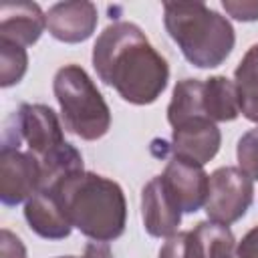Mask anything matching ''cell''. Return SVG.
Here are the masks:
<instances>
[{"label":"cell","instance_id":"3957f363","mask_svg":"<svg viewBox=\"0 0 258 258\" xmlns=\"http://www.w3.org/2000/svg\"><path fill=\"white\" fill-rule=\"evenodd\" d=\"M163 24L185 60L198 69L220 67L236 44L230 20L204 2H165Z\"/></svg>","mask_w":258,"mask_h":258},{"label":"cell","instance_id":"6da1fadb","mask_svg":"<svg viewBox=\"0 0 258 258\" xmlns=\"http://www.w3.org/2000/svg\"><path fill=\"white\" fill-rule=\"evenodd\" d=\"M91 58L97 77L131 105L155 103L169 81L167 60L133 22L117 20L103 28Z\"/></svg>","mask_w":258,"mask_h":258},{"label":"cell","instance_id":"cb8c5ba5","mask_svg":"<svg viewBox=\"0 0 258 258\" xmlns=\"http://www.w3.org/2000/svg\"><path fill=\"white\" fill-rule=\"evenodd\" d=\"M56 258H113L111 248L105 242H89L83 256H56Z\"/></svg>","mask_w":258,"mask_h":258},{"label":"cell","instance_id":"9c48e42d","mask_svg":"<svg viewBox=\"0 0 258 258\" xmlns=\"http://www.w3.org/2000/svg\"><path fill=\"white\" fill-rule=\"evenodd\" d=\"M161 181L181 214H196L206 204L210 175L204 171V165L171 157L161 173Z\"/></svg>","mask_w":258,"mask_h":258},{"label":"cell","instance_id":"ac0fdd59","mask_svg":"<svg viewBox=\"0 0 258 258\" xmlns=\"http://www.w3.org/2000/svg\"><path fill=\"white\" fill-rule=\"evenodd\" d=\"M28 69V52L24 46L0 40V87L8 89L22 81Z\"/></svg>","mask_w":258,"mask_h":258},{"label":"cell","instance_id":"5b68a950","mask_svg":"<svg viewBox=\"0 0 258 258\" xmlns=\"http://www.w3.org/2000/svg\"><path fill=\"white\" fill-rule=\"evenodd\" d=\"M62 129L64 127L50 107L40 103H22L4 125L2 145L20 147V141H24L28 153L42 161L67 143Z\"/></svg>","mask_w":258,"mask_h":258},{"label":"cell","instance_id":"4fadbf2b","mask_svg":"<svg viewBox=\"0 0 258 258\" xmlns=\"http://www.w3.org/2000/svg\"><path fill=\"white\" fill-rule=\"evenodd\" d=\"M24 218L30 230L44 240H62L73 230L62 204L50 189H38L24 204Z\"/></svg>","mask_w":258,"mask_h":258},{"label":"cell","instance_id":"277c9868","mask_svg":"<svg viewBox=\"0 0 258 258\" xmlns=\"http://www.w3.org/2000/svg\"><path fill=\"white\" fill-rule=\"evenodd\" d=\"M64 129L85 141L101 139L111 127V109L81 64H64L52 79Z\"/></svg>","mask_w":258,"mask_h":258},{"label":"cell","instance_id":"8fae6325","mask_svg":"<svg viewBox=\"0 0 258 258\" xmlns=\"http://www.w3.org/2000/svg\"><path fill=\"white\" fill-rule=\"evenodd\" d=\"M141 220L143 228L153 238H169L177 234L181 224V210L169 198L161 175L151 177L141 191Z\"/></svg>","mask_w":258,"mask_h":258},{"label":"cell","instance_id":"7c38bea8","mask_svg":"<svg viewBox=\"0 0 258 258\" xmlns=\"http://www.w3.org/2000/svg\"><path fill=\"white\" fill-rule=\"evenodd\" d=\"M46 28V14L34 2H6L0 6V40L32 46Z\"/></svg>","mask_w":258,"mask_h":258},{"label":"cell","instance_id":"7402d4cb","mask_svg":"<svg viewBox=\"0 0 258 258\" xmlns=\"http://www.w3.org/2000/svg\"><path fill=\"white\" fill-rule=\"evenodd\" d=\"M185 232L187 230L165 238V242L159 250V258H185Z\"/></svg>","mask_w":258,"mask_h":258},{"label":"cell","instance_id":"603a6c76","mask_svg":"<svg viewBox=\"0 0 258 258\" xmlns=\"http://www.w3.org/2000/svg\"><path fill=\"white\" fill-rule=\"evenodd\" d=\"M236 256L238 258H258V226L248 230L244 238L236 246Z\"/></svg>","mask_w":258,"mask_h":258},{"label":"cell","instance_id":"d6986e66","mask_svg":"<svg viewBox=\"0 0 258 258\" xmlns=\"http://www.w3.org/2000/svg\"><path fill=\"white\" fill-rule=\"evenodd\" d=\"M238 167L254 181L258 179V127L246 131L236 145Z\"/></svg>","mask_w":258,"mask_h":258},{"label":"cell","instance_id":"ffe728a7","mask_svg":"<svg viewBox=\"0 0 258 258\" xmlns=\"http://www.w3.org/2000/svg\"><path fill=\"white\" fill-rule=\"evenodd\" d=\"M222 8L240 22L258 20V0H224Z\"/></svg>","mask_w":258,"mask_h":258},{"label":"cell","instance_id":"8992f818","mask_svg":"<svg viewBox=\"0 0 258 258\" xmlns=\"http://www.w3.org/2000/svg\"><path fill=\"white\" fill-rule=\"evenodd\" d=\"M254 200V181L234 165L218 167L210 173L206 214L208 220L230 226L238 222Z\"/></svg>","mask_w":258,"mask_h":258},{"label":"cell","instance_id":"7a4b0ae2","mask_svg":"<svg viewBox=\"0 0 258 258\" xmlns=\"http://www.w3.org/2000/svg\"><path fill=\"white\" fill-rule=\"evenodd\" d=\"M73 228L93 242H113L125 232L127 202L121 185L93 171H77L52 187Z\"/></svg>","mask_w":258,"mask_h":258},{"label":"cell","instance_id":"5bb4252c","mask_svg":"<svg viewBox=\"0 0 258 258\" xmlns=\"http://www.w3.org/2000/svg\"><path fill=\"white\" fill-rule=\"evenodd\" d=\"M236 240L228 226L204 220L185 232V258H234Z\"/></svg>","mask_w":258,"mask_h":258},{"label":"cell","instance_id":"2e32d148","mask_svg":"<svg viewBox=\"0 0 258 258\" xmlns=\"http://www.w3.org/2000/svg\"><path fill=\"white\" fill-rule=\"evenodd\" d=\"M240 113L258 125V42L252 44L234 71Z\"/></svg>","mask_w":258,"mask_h":258},{"label":"cell","instance_id":"e0dca14e","mask_svg":"<svg viewBox=\"0 0 258 258\" xmlns=\"http://www.w3.org/2000/svg\"><path fill=\"white\" fill-rule=\"evenodd\" d=\"M208 117L204 111V81L200 79H181L173 87L171 101L167 105V121L171 127L191 119Z\"/></svg>","mask_w":258,"mask_h":258},{"label":"cell","instance_id":"52a82bcc","mask_svg":"<svg viewBox=\"0 0 258 258\" xmlns=\"http://www.w3.org/2000/svg\"><path fill=\"white\" fill-rule=\"evenodd\" d=\"M42 187L38 159L12 145L0 147V202L4 206L26 204Z\"/></svg>","mask_w":258,"mask_h":258},{"label":"cell","instance_id":"30bf717a","mask_svg":"<svg viewBox=\"0 0 258 258\" xmlns=\"http://www.w3.org/2000/svg\"><path fill=\"white\" fill-rule=\"evenodd\" d=\"M99 22V12L93 2L87 0H69L52 4L46 12V28L52 38L79 44L93 36Z\"/></svg>","mask_w":258,"mask_h":258},{"label":"cell","instance_id":"44dd1931","mask_svg":"<svg viewBox=\"0 0 258 258\" xmlns=\"http://www.w3.org/2000/svg\"><path fill=\"white\" fill-rule=\"evenodd\" d=\"M0 258H26L22 240L8 228H2L0 232Z\"/></svg>","mask_w":258,"mask_h":258},{"label":"cell","instance_id":"ba28073f","mask_svg":"<svg viewBox=\"0 0 258 258\" xmlns=\"http://www.w3.org/2000/svg\"><path fill=\"white\" fill-rule=\"evenodd\" d=\"M169 149L173 157L189 163L204 165L216 157L222 145V133L210 117H191L175 127H171Z\"/></svg>","mask_w":258,"mask_h":258},{"label":"cell","instance_id":"9a60e30c","mask_svg":"<svg viewBox=\"0 0 258 258\" xmlns=\"http://www.w3.org/2000/svg\"><path fill=\"white\" fill-rule=\"evenodd\" d=\"M204 111L216 121H234L240 115L236 83L224 75H214L204 81Z\"/></svg>","mask_w":258,"mask_h":258}]
</instances>
